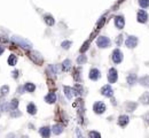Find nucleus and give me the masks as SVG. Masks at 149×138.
<instances>
[{
  "label": "nucleus",
  "mask_w": 149,
  "mask_h": 138,
  "mask_svg": "<svg viewBox=\"0 0 149 138\" xmlns=\"http://www.w3.org/2000/svg\"><path fill=\"white\" fill-rule=\"evenodd\" d=\"M12 40H13V41H14L16 45L21 46L22 48L30 50V48L32 47V44L30 43L29 40H27V39L22 38V37H19V36H13V37H12Z\"/></svg>",
  "instance_id": "obj_1"
},
{
  "label": "nucleus",
  "mask_w": 149,
  "mask_h": 138,
  "mask_svg": "<svg viewBox=\"0 0 149 138\" xmlns=\"http://www.w3.org/2000/svg\"><path fill=\"white\" fill-rule=\"evenodd\" d=\"M96 45L100 48H107V47H109L111 45V40L106 36H100L98 38V40H96Z\"/></svg>",
  "instance_id": "obj_2"
},
{
  "label": "nucleus",
  "mask_w": 149,
  "mask_h": 138,
  "mask_svg": "<svg viewBox=\"0 0 149 138\" xmlns=\"http://www.w3.org/2000/svg\"><path fill=\"white\" fill-rule=\"evenodd\" d=\"M29 58L31 59V61L33 62V63H36V65H41L43 63V57L40 55V53L39 52H36V51H31L29 52Z\"/></svg>",
  "instance_id": "obj_3"
},
{
  "label": "nucleus",
  "mask_w": 149,
  "mask_h": 138,
  "mask_svg": "<svg viewBox=\"0 0 149 138\" xmlns=\"http://www.w3.org/2000/svg\"><path fill=\"white\" fill-rule=\"evenodd\" d=\"M111 59H113L114 63H116V65H118V63H120L123 61V53L120 52V50H118V48L117 50H114Z\"/></svg>",
  "instance_id": "obj_4"
},
{
  "label": "nucleus",
  "mask_w": 149,
  "mask_h": 138,
  "mask_svg": "<svg viewBox=\"0 0 149 138\" xmlns=\"http://www.w3.org/2000/svg\"><path fill=\"white\" fill-rule=\"evenodd\" d=\"M138 38L135 37V36H130L127 39H126V41H125V45L128 47V48H134L137 45H138Z\"/></svg>",
  "instance_id": "obj_5"
},
{
  "label": "nucleus",
  "mask_w": 149,
  "mask_h": 138,
  "mask_svg": "<svg viewBox=\"0 0 149 138\" xmlns=\"http://www.w3.org/2000/svg\"><path fill=\"white\" fill-rule=\"evenodd\" d=\"M117 78H118L117 70L115 68L109 69V72H108V81H109V83H111V84H113V83H116Z\"/></svg>",
  "instance_id": "obj_6"
},
{
  "label": "nucleus",
  "mask_w": 149,
  "mask_h": 138,
  "mask_svg": "<svg viewBox=\"0 0 149 138\" xmlns=\"http://www.w3.org/2000/svg\"><path fill=\"white\" fill-rule=\"evenodd\" d=\"M93 109L96 114H102L104 110H106V105L102 103V101H96V103L93 105Z\"/></svg>",
  "instance_id": "obj_7"
},
{
  "label": "nucleus",
  "mask_w": 149,
  "mask_h": 138,
  "mask_svg": "<svg viewBox=\"0 0 149 138\" xmlns=\"http://www.w3.org/2000/svg\"><path fill=\"white\" fill-rule=\"evenodd\" d=\"M101 93H102V96H104V97L111 98L113 95H114V90H113V88H111L110 85H104V86H102V89H101Z\"/></svg>",
  "instance_id": "obj_8"
},
{
  "label": "nucleus",
  "mask_w": 149,
  "mask_h": 138,
  "mask_svg": "<svg viewBox=\"0 0 149 138\" xmlns=\"http://www.w3.org/2000/svg\"><path fill=\"white\" fill-rule=\"evenodd\" d=\"M137 19H138V22H140V23H146V22L148 21V14H147V12L144 10V9L139 10Z\"/></svg>",
  "instance_id": "obj_9"
},
{
  "label": "nucleus",
  "mask_w": 149,
  "mask_h": 138,
  "mask_svg": "<svg viewBox=\"0 0 149 138\" xmlns=\"http://www.w3.org/2000/svg\"><path fill=\"white\" fill-rule=\"evenodd\" d=\"M115 26L117 29H123L124 26H125V20H124V16L118 15L115 17Z\"/></svg>",
  "instance_id": "obj_10"
},
{
  "label": "nucleus",
  "mask_w": 149,
  "mask_h": 138,
  "mask_svg": "<svg viewBox=\"0 0 149 138\" xmlns=\"http://www.w3.org/2000/svg\"><path fill=\"white\" fill-rule=\"evenodd\" d=\"M89 76V78H91L92 81H98V79L100 78V76H101V74H100V70H99V69H96V68L91 69Z\"/></svg>",
  "instance_id": "obj_11"
},
{
  "label": "nucleus",
  "mask_w": 149,
  "mask_h": 138,
  "mask_svg": "<svg viewBox=\"0 0 149 138\" xmlns=\"http://www.w3.org/2000/svg\"><path fill=\"white\" fill-rule=\"evenodd\" d=\"M39 132H40V135H41L43 138H49V136H51V129H49V127H43V128H40Z\"/></svg>",
  "instance_id": "obj_12"
},
{
  "label": "nucleus",
  "mask_w": 149,
  "mask_h": 138,
  "mask_svg": "<svg viewBox=\"0 0 149 138\" xmlns=\"http://www.w3.org/2000/svg\"><path fill=\"white\" fill-rule=\"evenodd\" d=\"M63 91H64V95H65V97L69 99V100H71L72 99V97H73V90L70 88V86H63Z\"/></svg>",
  "instance_id": "obj_13"
},
{
  "label": "nucleus",
  "mask_w": 149,
  "mask_h": 138,
  "mask_svg": "<svg viewBox=\"0 0 149 138\" xmlns=\"http://www.w3.org/2000/svg\"><path fill=\"white\" fill-rule=\"evenodd\" d=\"M45 101L47 104H54L56 101V95L54 92H49L46 97H45Z\"/></svg>",
  "instance_id": "obj_14"
},
{
  "label": "nucleus",
  "mask_w": 149,
  "mask_h": 138,
  "mask_svg": "<svg viewBox=\"0 0 149 138\" xmlns=\"http://www.w3.org/2000/svg\"><path fill=\"white\" fill-rule=\"evenodd\" d=\"M130 122V117L127 115H120L118 117V124L120 127H125Z\"/></svg>",
  "instance_id": "obj_15"
},
{
  "label": "nucleus",
  "mask_w": 149,
  "mask_h": 138,
  "mask_svg": "<svg viewBox=\"0 0 149 138\" xmlns=\"http://www.w3.org/2000/svg\"><path fill=\"white\" fill-rule=\"evenodd\" d=\"M135 83H137V74L131 72V74L127 76V84H128V85H134Z\"/></svg>",
  "instance_id": "obj_16"
},
{
  "label": "nucleus",
  "mask_w": 149,
  "mask_h": 138,
  "mask_svg": "<svg viewBox=\"0 0 149 138\" xmlns=\"http://www.w3.org/2000/svg\"><path fill=\"white\" fill-rule=\"evenodd\" d=\"M44 21H45V23H46L47 26H49V27L54 26V23H55V20L53 19L52 15H45V16H44Z\"/></svg>",
  "instance_id": "obj_17"
},
{
  "label": "nucleus",
  "mask_w": 149,
  "mask_h": 138,
  "mask_svg": "<svg viewBox=\"0 0 149 138\" xmlns=\"http://www.w3.org/2000/svg\"><path fill=\"white\" fill-rule=\"evenodd\" d=\"M75 96H83L84 95V89L80 84H76L75 85V90H73Z\"/></svg>",
  "instance_id": "obj_18"
},
{
  "label": "nucleus",
  "mask_w": 149,
  "mask_h": 138,
  "mask_svg": "<svg viewBox=\"0 0 149 138\" xmlns=\"http://www.w3.org/2000/svg\"><path fill=\"white\" fill-rule=\"evenodd\" d=\"M139 83L145 86V88H149V75H146V76H142L140 79H139Z\"/></svg>",
  "instance_id": "obj_19"
},
{
  "label": "nucleus",
  "mask_w": 149,
  "mask_h": 138,
  "mask_svg": "<svg viewBox=\"0 0 149 138\" xmlns=\"http://www.w3.org/2000/svg\"><path fill=\"white\" fill-rule=\"evenodd\" d=\"M27 110H28V113L31 114V115H34L36 113H37V107H36V105L33 103H30L28 106H27Z\"/></svg>",
  "instance_id": "obj_20"
},
{
  "label": "nucleus",
  "mask_w": 149,
  "mask_h": 138,
  "mask_svg": "<svg viewBox=\"0 0 149 138\" xmlns=\"http://www.w3.org/2000/svg\"><path fill=\"white\" fill-rule=\"evenodd\" d=\"M52 131L54 132V135H60L63 132V127L61 124H54L52 128Z\"/></svg>",
  "instance_id": "obj_21"
},
{
  "label": "nucleus",
  "mask_w": 149,
  "mask_h": 138,
  "mask_svg": "<svg viewBox=\"0 0 149 138\" xmlns=\"http://www.w3.org/2000/svg\"><path fill=\"white\" fill-rule=\"evenodd\" d=\"M24 90L27 91V92H33L34 90H36V85L33 84V83H25V85H24Z\"/></svg>",
  "instance_id": "obj_22"
},
{
  "label": "nucleus",
  "mask_w": 149,
  "mask_h": 138,
  "mask_svg": "<svg viewBox=\"0 0 149 138\" xmlns=\"http://www.w3.org/2000/svg\"><path fill=\"white\" fill-rule=\"evenodd\" d=\"M70 68H71V61H70L69 59L64 60L63 63H62V70H63V71H68Z\"/></svg>",
  "instance_id": "obj_23"
},
{
  "label": "nucleus",
  "mask_w": 149,
  "mask_h": 138,
  "mask_svg": "<svg viewBox=\"0 0 149 138\" xmlns=\"http://www.w3.org/2000/svg\"><path fill=\"white\" fill-rule=\"evenodd\" d=\"M7 62H8V65H9V66H15V65H16V62H17V58H16V55H14V54L9 55V57H8Z\"/></svg>",
  "instance_id": "obj_24"
},
{
  "label": "nucleus",
  "mask_w": 149,
  "mask_h": 138,
  "mask_svg": "<svg viewBox=\"0 0 149 138\" xmlns=\"http://www.w3.org/2000/svg\"><path fill=\"white\" fill-rule=\"evenodd\" d=\"M137 107H138V105L135 103H131V101L126 103V110L127 112H134Z\"/></svg>",
  "instance_id": "obj_25"
},
{
  "label": "nucleus",
  "mask_w": 149,
  "mask_h": 138,
  "mask_svg": "<svg viewBox=\"0 0 149 138\" xmlns=\"http://www.w3.org/2000/svg\"><path fill=\"white\" fill-rule=\"evenodd\" d=\"M140 101L144 104V105H149V92H145L140 97Z\"/></svg>",
  "instance_id": "obj_26"
},
{
  "label": "nucleus",
  "mask_w": 149,
  "mask_h": 138,
  "mask_svg": "<svg viewBox=\"0 0 149 138\" xmlns=\"http://www.w3.org/2000/svg\"><path fill=\"white\" fill-rule=\"evenodd\" d=\"M19 104H20V101H19L17 99H13V100L9 103L10 110H13V109H17V107H19Z\"/></svg>",
  "instance_id": "obj_27"
},
{
  "label": "nucleus",
  "mask_w": 149,
  "mask_h": 138,
  "mask_svg": "<svg viewBox=\"0 0 149 138\" xmlns=\"http://www.w3.org/2000/svg\"><path fill=\"white\" fill-rule=\"evenodd\" d=\"M8 92H9V86L8 85H2L1 89H0L1 96H6V95H8Z\"/></svg>",
  "instance_id": "obj_28"
},
{
  "label": "nucleus",
  "mask_w": 149,
  "mask_h": 138,
  "mask_svg": "<svg viewBox=\"0 0 149 138\" xmlns=\"http://www.w3.org/2000/svg\"><path fill=\"white\" fill-rule=\"evenodd\" d=\"M87 61V58H86V55H79L78 58H77V63H79V65H83V63H85Z\"/></svg>",
  "instance_id": "obj_29"
},
{
  "label": "nucleus",
  "mask_w": 149,
  "mask_h": 138,
  "mask_svg": "<svg viewBox=\"0 0 149 138\" xmlns=\"http://www.w3.org/2000/svg\"><path fill=\"white\" fill-rule=\"evenodd\" d=\"M139 5L141 8H148L149 7V0H139Z\"/></svg>",
  "instance_id": "obj_30"
},
{
  "label": "nucleus",
  "mask_w": 149,
  "mask_h": 138,
  "mask_svg": "<svg viewBox=\"0 0 149 138\" xmlns=\"http://www.w3.org/2000/svg\"><path fill=\"white\" fill-rule=\"evenodd\" d=\"M71 41L70 40H64L62 44H61V46H62V48H64V50H68V48H70V46H71Z\"/></svg>",
  "instance_id": "obj_31"
},
{
  "label": "nucleus",
  "mask_w": 149,
  "mask_h": 138,
  "mask_svg": "<svg viewBox=\"0 0 149 138\" xmlns=\"http://www.w3.org/2000/svg\"><path fill=\"white\" fill-rule=\"evenodd\" d=\"M22 115V113L19 110V109H13L12 112H10V116L12 117H19V116H21Z\"/></svg>",
  "instance_id": "obj_32"
},
{
  "label": "nucleus",
  "mask_w": 149,
  "mask_h": 138,
  "mask_svg": "<svg viewBox=\"0 0 149 138\" xmlns=\"http://www.w3.org/2000/svg\"><path fill=\"white\" fill-rule=\"evenodd\" d=\"M80 70L79 69H75V71H73V76H75V79L77 81V82H80Z\"/></svg>",
  "instance_id": "obj_33"
},
{
  "label": "nucleus",
  "mask_w": 149,
  "mask_h": 138,
  "mask_svg": "<svg viewBox=\"0 0 149 138\" xmlns=\"http://www.w3.org/2000/svg\"><path fill=\"white\" fill-rule=\"evenodd\" d=\"M89 138H101V135L98 131H89Z\"/></svg>",
  "instance_id": "obj_34"
},
{
  "label": "nucleus",
  "mask_w": 149,
  "mask_h": 138,
  "mask_svg": "<svg viewBox=\"0 0 149 138\" xmlns=\"http://www.w3.org/2000/svg\"><path fill=\"white\" fill-rule=\"evenodd\" d=\"M89 43H91V40H87V41H85V43H84V45H83V47H82V48H80V52H82V53H84V52H85V51H86V50H89Z\"/></svg>",
  "instance_id": "obj_35"
},
{
  "label": "nucleus",
  "mask_w": 149,
  "mask_h": 138,
  "mask_svg": "<svg viewBox=\"0 0 149 138\" xmlns=\"http://www.w3.org/2000/svg\"><path fill=\"white\" fill-rule=\"evenodd\" d=\"M104 22H106V16H102V17H101V20L98 22V29H101V28H102V26L104 24Z\"/></svg>",
  "instance_id": "obj_36"
},
{
  "label": "nucleus",
  "mask_w": 149,
  "mask_h": 138,
  "mask_svg": "<svg viewBox=\"0 0 149 138\" xmlns=\"http://www.w3.org/2000/svg\"><path fill=\"white\" fill-rule=\"evenodd\" d=\"M122 40H123V36H122V34H119L118 37H117V39H116V44H117V45H122Z\"/></svg>",
  "instance_id": "obj_37"
},
{
  "label": "nucleus",
  "mask_w": 149,
  "mask_h": 138,
  "mask_svg": "<svg viewBox=\"0 0 149 138\" xmlns=\"http://www.w3.org/2000/svg\"><path fill=\"white\" fill-rule=\"evenodd\" d=\"M12 74H13V77H14V78H17V77H19V74H20V71H19V70H14Z\"/></svg>",
  "instance_id": "obj_38"
},
{
  "label": "nucleus",
  "mask_w": 149,
  "mask_h": 138,
  "mask_svg": "<svg viewBox=\"0 0 149 138\" xmlns=\"http://www.w3.org/2000/svg\"><path fill=\"white\" fill-rule=\"evenodd\" d=\"M76 134H77V137L78 138H84V136L82 135V132H80V130H79V129H77V130H76Z\"/></svg>",
  "instance_id": "obj_39"
},
{
  "label": "nucleus",
  "mask_w": 149,
  "mask_h": 138,
  "mask_svg": "<svg viewBox=\"0 0 149 138\" xmlns=\"http://www.w3.org/2000/svg\"><path fill=\"white\" fill-rule=\"evenodd\" d=\"M144 120H145L147 123H149V113H147V114L144 115Z\"/></svg>",
  "instance_id": "obj_40"
},
{
  "label": "nucleus",
  "mask_w": 149,
  "mask_h": 138,
  "mask_svg": "<svg viewBox=\"0 0 149 138\" xmlns=\"http://www.w3.org/2000/svg\"><path fill=\"white\" fill-rule=\"evenodd\" d=\"M17 91H19V93H20V95H22V93H23V91H24V88H22V86H20Z\"/></svg>",
  "instance_id": "obj_41"
},
{
  "label": "nucleus",
  "mask_w": 149,
  "mask_h": 138,
  "mask_svg": "<svg viewBox=\"0 0 149 138\" xmlns=\"http://www.w3.org/2000/svg\"><path fill=\"white\" fill-rule=\"evenodd\" d=\"M3 51H5V48H3V46H1V45H0V55H1L2 53H3Z\"/></svg>",
  "instance_id": "obj_42"
},
{
  "label": "nucleus",
  "mask_w": 149,
  "mask_h": 138,
  "mask_svg": "<svg viewBox=\"0 0 149 138\" xmlns=\"http://www.w3.org/2000/svg\"><path fill=\"white\" fill-rule=\"evenodd\" d=\"M15 137V135L14 134H9V135H7V138H14Z\"/></svg>",
  "instance_id": "obj_43"
},
{
  "label": "nucleus",
  "mask_w": 149,
  "mask_h": 138,
  "mask_svg": "<svg viewBox=\"0 0 149 138\" xmlns=\"http://www.w3.org/2000/svg\"><path fill=\"white\" fill-rule=\"evenodd\" d=\"M22 138H29L28 136H22Z\"/></svg>",
  "instance_id": "obj_44"
},
{
  "label": "nucleus",
  "mask_w": 149,
  "mask_h": 138,
  "mask_svg": "<svg viewBox=\"0 0 149 138\" xmlns=\"http://www.w3.org/2000/svg\"><path fill=\"white\" fill-rule=\"evenodd\" d=\"M119 1H124V0H119Z\"/></svg>",
  "instance_id": "obj_45"
},
{
  "label": "nucleus",
  "mask_w": 149,
  "mask_h": 138,
  "mask_svg": "<svg viewBox=\"0 0 149 138\" xmlns=\"http://www.w3.org/2000/svg\"><path fill=\"white\" fill-rule=\"evenodd\" d=\"M0 40H1V37H0Z\"/></svg>",
  "instance_id": "obj_46"
}]
</instances>
